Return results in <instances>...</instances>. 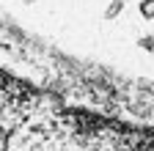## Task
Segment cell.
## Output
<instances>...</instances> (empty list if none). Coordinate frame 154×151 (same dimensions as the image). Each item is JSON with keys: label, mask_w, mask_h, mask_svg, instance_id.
<instances>
[{"label": "cell", "mask_w": 154, "mask_h": 151, "mask_svg": "<svg viewBox=\"0 0 154 151\" xmlns=\"http://www.w3.org/2000/svg\"><path fill=\"white\" fill-rule=\"evenodd\" d=\"M3 11L74 61L154 83V0H3Z\"/></svg>", "instance_id": "6da1fadb"}]
</instances>
